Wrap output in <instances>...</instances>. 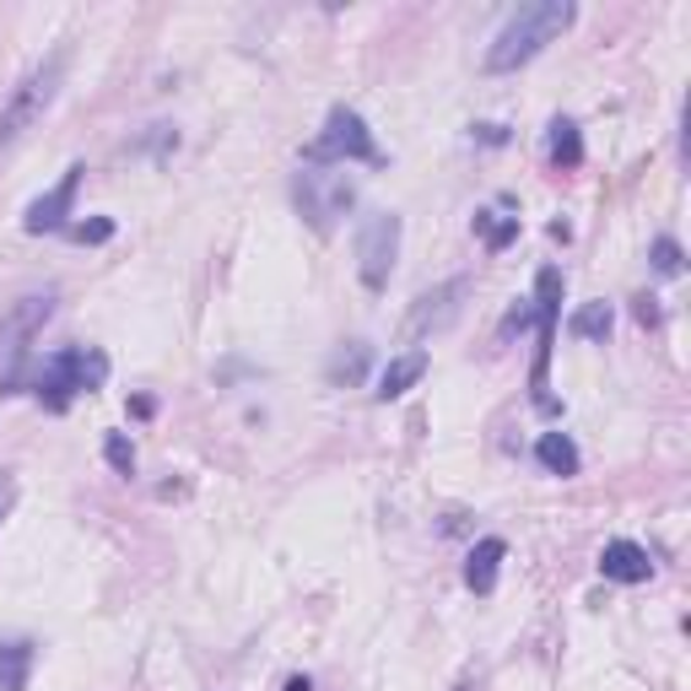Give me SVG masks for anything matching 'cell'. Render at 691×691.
Instances as JSON below:
<instances>
[{
  "label": "cell",
  "instance_id": "44dd1931",
  "mask_svg": "<svg viewBox=\"0 0 691 691\" xmlns=\"http://www.w3.org/2000/svg\"><path fill=\"white\" fill-rule=\"evenodd\" d=\"M654 270L659 276H681V244L676 238H659L654 244Z\"/></svg>",
  "mask_w": 691,
  "mask_h": 691
},
{
  "label": "cell",
  "instance_id": "4fadbf2b",
  "mask_svg": "<svg viewBox=\"0 0 691 691\" xmlns=\"http://www.w3.org/2000/svg\"><path fill=\"white\" fill-rule=\"evenodd\" d=\"M535 459H540V465H546L551 476H578V465H584L567 432H546V437L535 443Z\"/></svg>",
  "mask_w": 691,
  "mask_h": 691
},
{
  "label": "cell",
  "instance_id": "d4e9b609",
  "mask_svg": "<svg viewBox=\"0 0 691 691\" xmlns=\"http://www.w3.org/2000/svg\"><path fill=\"white\" fill-rule=\"evenodd\" d=\"M281 691H314V681H308V676H292V681H286Z\"/></svg>",
  "mask_w": 691,
  "mask_h": 691
},
{
  "label": "cell",
  "instance_id": "d6986e66",
  "mask_svg": "<svg viewBox=\"0 0 691 691\" xmlns=\"http://www.w3.org/2000/svg\"><path fill=\"white\" fill-rule=\"evenodd\" d=\"M103 454H108V465H114L119 476H130V470H136V448H130V437H125V432H108Z\"/></svg>",
  "mask_w": 691,
  "mask_h": 691
},
{
  "label": "cell",
  "instance_id": "52a82bcc",
  "mask_svg": "<svg viewBox=\"0 0 691 691\" xmlns=\"http://www.w3.org/2000/svg\"><path fill=\"white\" fill-rule=\"evenodd\" d=\"M49 314H55V297H49V292H38V297H22V303L0 319V373H5V384H11L16 362L27 356V341L49 325Z\"/></svg>",
  "mask_w": 691,
  "mask_h": 691
},
{
  "label": "cell",
  "instance_id": "3957f363",
  "mask_svg": "<svg viewBox=\"0 0 691 691\" xmlns=\"http://www.w3.org/2000/svg\"><path fill=\"white\" fill-rule=\"evenodd\" d=\"M303 163L308 168H346V163H378V147L362 125L356 108H330L325 130L303 147Z\"/></svg>",
  "mask_w": 691,
  "mask_h": 691
},
{
  "label": "cell",
  "instance_id": "2e32d148",
  "mask_svg": "<svg viewBox=\"0 0 691 691\" xmlns=\"http://www.w3.org/2000/svg\"><path fill=\"white\" fill-rule=\"evenodd\" d=\"M476 233L487 238V249H508L518 238V216H497V211H481L476 216Z\"/></svg>",
  "mask_w": 691,
  "mask_h": 691
},
{
  "label": "cell",
  "instance_id": "5bb4252c",
  "mask_svg": "<svg viewBox=\"0 0 691 691\" xmlns=\"http://www.w3.org/2000/svg\"><path fill=\"white\" fill-rule=\"evenodd\" d=\"M27 665H33V643H5L0 648V691L27 687Z\"/></svg>",
  "mask_w": 691,
  "mask_h": 691
},
{
  "label": "cell",
  "instance_id": "e0dca14e",
  "mask_svg": "<svg viewBox=\"0 0 691 691\" xmlns=\"http://www.w3.org/2000/svg\"><path fill=\"white\" fill-rule=\"evenodd\" d=\"M573 336H578V341H600V336H610V308H605V303L578 308V314H573Z\"/></svg>",
  "mask_w": 691,
  "mask_h": 691
},
{
  "label": "cell",
  "instance_id": "7a4b0ae2",
  "mask_svg": "<svg viewBox=\"0 0 691 691\" xmlns=\"http://www.w3.org/2000/svg\"><path fill=\"white\" fill-rule=\"evenodd\" d=\"M60 77H66V49H55L44 66H33L22 82L11 86V97H5V108H0V152H11V147L22 141V130H33V125L44 119V108H49L55 92H60Z\"/></svg>",
  "mask_w": 691,
  "mask_h": 691
},
{
  "label": "cell",
  "instance_id": "5b68a950",
  "mask_svg": "<svg viewBox=\"0 0 691 691\" xmlns=\"http://www.w3.org/2000/svg\"><path fill=\"white\" fill-rule=\"evenodd\" d=\"M351 200H356V184H351L346 168H303L297 173V206H303V216H308L319 233L336 227V216L351 211Z\"/></svg>",
  "mask_w": 691,
  "mask_h": 691
},
{
  "label": "cell",
  "instance_id": "603a6c76",
  "mask_svg": "<svg viewBox=\"0 0 691 691\" xmlns=\"http://www.w3.org/2000/svg\"><path fill=\"white\" fill-rule=\"evenodd\" d=\"M11 503H16V476H11V470H0V518L11 514Z\"/></svg>",
  "mask_w": 691,
  "mask_h": 691
},
{
  "label": "cell",
  "instance_id": "7c38bea8",
  "mask_svg": "<svg viewBox=\"0 0 691 691\" xmlns=\"http://www.w3.org/2000/svg\"><path fill=\"white\" fill-rule=\"evenodd\" d=\"M422 373H428V351H406V356H395L384 373H378V400H400L411 384H422Z\"/></svg>",
  "mask_w": 691,
  "mask_h": 691
},
{
  "label": "cell",
  "instance_id": "9a60e30c",
  "mask_svg": "<svg viewBox=\"0 0 691 691\" xmlns=\"http://www.w3.org/2000/svg\"><path fill=\"white\" fill-rule=\"evenodd\" d=\"M551 163L557 168H578L584 163V141H578V125L573 119H557L551 125Z\"/></svg>",
  "mask_w": 691,
  "mask_h": 691
},
{
  "label": "cell",
  "instance_id": "ba28073f",
  "mask_svg": "<svg viewBox=\"0 0 691 691\" xmlns=\"http://www.w3.org/2000/svg\"><path fill=\"white\" fill-rule=\"evenodd\" d=\"M470 292V281L465 276H454V281H443V286H432L417 297V308H411V319H406V336H428V330H443V325H454L459 319V297Z\"/></svg>",
  "mask_w": 691,
  "mask_h": 691
},
{
  "label": "cell",
  "instance_id": "8992f818",
  "mask_svg": "<svg viewBox=\"0 0 691 691\" xmlns=\"http://www.w3.org/2000/svg\"><path fill=\"white\" fill-rule=\"evenodd\" d=\"M108 378V356L103 351H60L49 367H44V378H38V400H49V411H66V400L71 395H82V389H97Z\"/></svg>",
  "mask_w": 691,
  "mask_h": 691
},
{
  "label": "cell",
  "instance_id": "9c48e42d",
  "mask_svg": "<svg viewBox=\"0 0 691 691\" xmlns=\"http://www.w3.org/2000/svg\"><path fill=\"white\" fill-rule=\"evenodd\" d=\"M86 168H66V178L49 189V195H38L27 211H22V227L27 233H60L66 227V216H71V206H77V184H82Z\"/></svg>",
  "mask_w": 691,
  "mask_h": 691
},
{
  "label": "cell",
  "instance_id": "6da1fadb",
  "mask_svg": "<svg viewBox=\"0 0 691 691\" xmlns=\"http://www.w3.org/2000/svg\"><path fill=\"white\" fill-rule=\"evenodd\" d=\"M573 0H535V5H518L514 16H508V27L492 38V49H487V71L492 77H503V71H518V66H529L551 38H562L567 27H573Z\"/></svg>",
  "mask_w": 691,
  "mask_h": 691
},
{
  "label": "cell",
  "instance_id": "ffe728a7",
  "mask_svg": "<svg viewBox=\"0 0 691 691\" xmlns=\"http://www.w3.org/2000/svg\"><path fill=\"white\" fill-rule=\"evenodd\" d=\"M77 244H108L114 238V222L108 216H97V222H77V227H66Z\"/></svg>",
  "mask_w": 691,
  "mask_h": 691
},
{
  "label": "cell",
  "instance_id": "30bf717a",
  "mask_svg": "<svg viewBox=\"0 0 691 691\" xmlns=\"http://www.w3.org/2000/svg\"><path fill=\"white\" fill-rule=\"evenodd\" d=\"M600 573L610 584H643L654 573V562H648V551L637 540H610L600 551Z\"/></svg>",
  "mask_w": 691,
  "mask_h": 691
},
{
  "label": "cell",
  "instance_id": "8fae6325",
  "mask_svg": "<svg viewBox=\"0 0 691 691\" xmlns=\"http://www.w3.org/2000/svg\"><path fill=\"white\" fill-rule=\"evenodd\" d=\"M503 557H508V546H503L497 535L476 540V551H470V562H465V584H470L476 595H492V589H497V567H503Z\"/></svg>",
  "mask_w": 691,
  "mask_h": 691
},
{
  "label": "cell",
  "instance_id": "277c9868",
  "mask_svg": "<svg viewBox=\"0 0 691 691\" xmlns=\"http://www.w3.org/2000/svg\"><path fill=\"white\" fill-rule=\"evenodd\" d=\"M395 255H400V216L395 211L362 216V227H356V276H362L367 292H384L389 286Z\"/></svg>",
  "mask_w": 691,
  "mask_h": 691
},
{
  "label": "cell",
  "instance_id": "cb8c5ba5",
  "mask_svg": "<svg viewBox=\"0 0 691 691\" xmlns=\"http://www.w3.org/2000/svg\"><path fill=\"white\" fill-rule=\"evenodd\" d=\"M637 325H659V308H654V297H637Z\"/></svg>",
  "mask_w": 691,
  "mask_h": 691
},
{
  "label": "cell",
  "instance_id": "ac0fdd59",
  "mask_svg": "<svg viewBox=\"0 0 691 691\" xmlns=\"http://www.w3.org/2000/svg\"><path fill=\"white\" fill-rule=\"evenodd\" d=\"M362 367H367V346L362 341H351V351H341V356H336V362H330V378H336V384H356V378H362Z\"/></svg>",
  "mask_w": 691,
  "mask_h": 691
},
{
  "label": "cell",
  "instance_id": "7402d4cb",
  "mask_svg": "<svg viewBox=\"0 0 691 691\" xmlns=\"http://www.w3.org/2000/svg\"><path fill=\"white\" fill-rule=\"evenodd\" d=\"M535 325V303H524V308H514L508 319H503V336H514V330H529Z\"/></svg>",
  "mask_w": 691,
  "mask_h": 691
}]
</instances>
